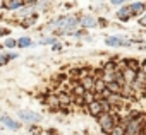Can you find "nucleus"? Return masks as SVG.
Instances as JSON below:
<instances>
[{"label": "nucleus", "mask_w": 146, "mask_h": 135, "mask_svg": "<svg viewBox=\"0 0 146 135\" xmlns=\"http://www.w3.org/2000/svg\"><path fill=\"white\" fill-rule=\"evenodd\" d=\"M78 26H79V19L78 17H74V16H62V17H57L52 22L50 29H60L62 34H72V33L76 34Z\"/></svg>", "instance_id": "1"}, {"label": "nucleus", "mask_w": 146, "mask_h": 135, "mask_svg": "<svg viewBox=\"0 0 146 135\" xmlns=\"http://www.w3.org/2000/svg\"><path fill=\"white\" fill-rule=\"evenodd\" d=\"M53 48H55V50H60V48H62V45H58V43H55V45H53Z\"/></svg>", "instance_id": "26"}, {"label": "nucleus", "mask_w": 146, "mask_h": 135, "mask_svg": "<svg viewBox=\"0 0 146 135\" xmlns=\"http://www.w3.org/2000/svg\"><path fill=\"white\" fill-rule=\"evenodd\" d=\"M9 31L7 29H4V28H0V36H4V34H7Z\"/></svg>", "instance_id": "24"}, {"label": "nucleus", "mask_w": 146, "mask_h": 135, "mask_svg": "<svg viewBox=\"0 0 146 135\" xmlns=\"http://www.w3.org/2000/svg\"><path fill=\"white\" fill-rule=\"evenodd\" d=\"M139 26H143V28H146V12L139 17Z\"/></svg>", "instance_id": "21"}, {"label": "nucleus", "mask_w": 146, "mask_h": 135, "mask_svg": "<svg viewBox=\"0 0 146 135\" xmlns=\"http://www.w3.org/2000/svg\"><path fill=\"white\" fill-rule=\"evenodd\" d=\"M127 9H129L131 16H139V14H143V12H144L146 5H144L143 2H132V4H131Z\"/></svg>", "instance_id": "9"}, {"label": "nucleus", "mask_w": 146, "mask_h": 135, "mask_svg": "<svg viewBox=\"0 0 146 135\" xmlns=\"http://www.w3.org/2000/svg\"><path fill=\"white\" fill-rule=\"evenodd\" d=\"M141 70L146 74V60H143V62H141Z\"/></svg>", "instance_id": "23"}, {"label": "nucleus", "mask_w": 146, "mask_h": 135, "mask_svg": "<svg viewBox=\"0 0 146 135\" xmlns=\"http://www.w3.org/2000/svg\"><path fill=\"white\" fill-rule=\"evenodd\" d=\"M33 2H36V0H23V4H33Z\"/></svg>", "instance_id": "25"}, {"label": "nucleus", "mask_w": 146, "mask_h": 135, "mask_svg": "<svg viewBox=\"0 0 146 135\" xmlns=\"http://www.w3.org/2000/svg\"><path fill=\"white\" fill-rule=\"evenodd\" d=\"M79 82H81V86L86 89V92H88V91H95V82H96V77L86 75V77L79 79Z\"/></svg>", "instance_id": "8"}, {"label": "nucleus", "mask_w": 146, "mask_h": 135, "mask_svg": "<svg viewBox=\"0 0 146 135\" xmlns=\"http://www.w3.org/2000/svg\"><path fill=\"white\" fill-rule=\"evenodd\" d=\"M98 123H100L102 130L108 135V133H112V130L120 123V120H119V116L113 115V113H103V115L98 118Z\"/></svg>", "instance_id": "2"}, {"label": "nucleus", "mask_w": 146, "mask_h": 135, "mask_svg": "<svg viewBox=\"0 0 146 135\" xmlns=\"http://www.w3.org/2000/svg\"><path fill=\"white\" fill-rule=\"evenodd\" d=\"M29 133H31V135H41V128H38V126H31V128H29Z\"/></svg>", "instance_id": "19"}, {"label": "nucleus", "mask_w": 146, "mask_h": 135, "mask_svg": "<svg viewBox=\"0 0 146 135\" xmlns=\"http://www.w3.org/2000/svg\"><path fill=\"white\" fill-rule=\"evenodd\" d=\"M122 72V77H124V81H125V84H129V86H132L134 82H136V70H132V69H129V67H124V69L120 70Z\"/></svg>", "instance_id": "5"}, {"label": "nucleus", "mask_w": 146, "mask_h": 135, "mask_svg": "<svg viewBox=\"0 0 146 135\" xmlns=\"http://www.w3.org/2000/svg\"><path fill=\"white\" fill-rule=\"evenodd\" d=\"M23 5V0H11V2L7 4V9L9 10H14V9H19Z\"/></svg>", "instance_id": "15"}, {"label": "nucleus", "mask_w": 146, "mask_h": 135, "mask_svg": "<svg viewBox=\"0 0 146 135\" xmlns=\"http://www.w3.org/2000/svg\"><path fill=\"white\" fill-rule=\"evenodd\" d=\"M107 91V82H105V79H96V82H95V94H103Z\"/></svg>", "instance_id": "11"}, {"label": "nucleus", "mask_w": 146, "mask_h": 135, "mask_svg": "<svg viewBox=\"0 0 146 135\" xmlns=\"http://www.w3.org/2000/svg\"><path fill=\"white\" fill-rule=\"evenodd\" d=\"M17 46L19 48H26V46H31V38H21L17 41Z\"/></svg>", "instance_id": "16"}, {"label": "nucleus", "mask_w": 146, "mask_h": 135, "mask_svg": "<svg viewBox=\"0 0 146 135\" xmlns=\"http://www.w3.org/2000/svg\"><path fill=\"white\" fill-rule=\"evenodd\" d=\"M16 45H17V41H16V39H12V38H7V41H5V46H7V48H14Z\"/></svg>", "instance_id": "18"}, {"label": "nucleus", "mask_w": 146, "mask_h": 135, "mask_svg": "<svg viewBox=\"0 0 146 135\" xmlns=\"http://www.w3.org/2000/svg\"><path fill=\"white\" fill-rule=\"evenodd\" d=\"M0 121H2V125H5V126L11 128V130H19V128H21V123L16 121V120H12V118L7 116V115H2V116H0Z\"/></svg>", "instance_id": "6"}, {"label": "nucleus", "mask_w": 146, "mask_h": 135, "mask_svg": "<svg viewBox=\"0 0 146 135\" xmlns=\"http://www.w3.org/2000/svg\"><path fill=\"white\" fill-rule=\"evenodd\" d=\"M84 94H86V89L81 86V82L72 86V89H70V96H84Z\"/></svg>", "instance_id": "12"}, {"label": "nucleus", "mask_w": 146, "mask_h": 135, "mask_svg": "<svg viewBox=\"0 0 146 135\" xmlns=\"http://www.w3.org/2000/svg\"><path fill=\"white\" fill-rule=\"evenodd\" d=\"M110 2L113 4V5H120V4H124L125 0H110Z\"/></svg>", "instance_id": "22"}, {"label": "nucleus", "mask_w": 146, "mask_h": 135, "mask_svg": "<svg viewBox=\"0 0 146 135\" xmlns=\"http://www.w3.org/2000/svg\"><path fill=\"white\" fill-rule=\"evenodd\" d=\"M7 60H9L7 55H0V67H2V65H7Z\"/></svg>", "instance_id": "20"}, {"label": "nucleus", "mask_w": 146, "mask_h": 135, "mask_svg": "<svg viewBox=\"0 0 146 135\" xmlns=\"http://www.w3.org/2000/svg\"><path fill=\"white\" fill-rule=\"evenodd\" d=\"M79 26H83V28H95L96 26V19L93 16H83L79 19Z\"/></svg>", "instance_id": "10"}, {"label": "nucleus", "mask_w": 146, "mask_h": 135, "mask_svg": "<svg viewBox=\"0 0 146 135\" xmlns=\"http://www.w3.org/2000/svg\"><path fill=\"white\" fill-rule=\"evenodd\" d=\"M117 19H120V21H129V19H131V12H129V9H127V7L119 9V10H117Z\"/></svg>", "instance_id": "13"}, {"label": "nucleus", "mask_w": 146, "mask_h": 135, "mask_svg": "<svg viewBox=\"0 0 146 135\" xmlns=\"http://www.w3.org/2000/svg\"><path fill=\"white\" fill-rule=\"evenodd\" d=\"M105 45H108V46H131L132 39H124V36H110L105 39Z\"/></svg>", "instance_id": "4"}, {"label": "nucleus", "mask_w": 146, "mask_h": 135, "mask_svg": "<svg viewBox=\"0 0 146 135\" xmlns=\"http://www.w3.org/2000/svg\"><path fill=\"white\" fill-rule=\"evenodd\" d=\"M86 106H88V113H90L91 116L100 118V116L103 115V109H102V106H100L98 101H93V103H90V104H86Z\"/></svg>", "instance_id": "7"}, {"label": "nucleus", "mask_w": 146, "mask_h": 135, "mask_svg": "<svg viewBox=\"0 0 146 135\" xmlns=\"http://www.w3.org/2000/svg\"><path fill=\"white\" fill-rule=\"evenodd\" d=\"M55 43H57V39H55V38H52V36H50V38H43V39H41V45H55Z\"/></svg>", "instance_id": "17"}, {"label": "nucleus", "mask_w": 146, "mask_h": 135, "mask_svg": "<svg viewBox=\"0 0 146 135\" xmlns=\"http://www.w3.org/2000/svg\"><path fill=\"white\" fill-rule=\"evenodd\" d=\"M17 116H19L23 121H26V123H38V121L41 120V115H40V113H35V111H31V109H19V111H17Z\"/></svg>", "instance_id": "3"}, {"label": "nucleus", "mask_w": 146, "mask_h": 135, "mask_svg": "<svg viewBox=\"0 0 146 135\" xmlns=\"http://www.w3.org/2000/svg\"><path fill=\"white\" fill-rule=\"evenodd\" d=\"M108 135H125V125L119 123V125L112 130V133H108Z\"/></svg>", "instance_id": "14"}]
</instances>
